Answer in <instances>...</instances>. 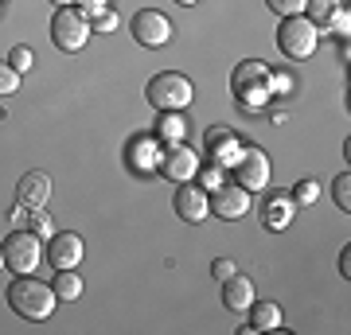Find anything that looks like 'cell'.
Segmentation results:
<instances>
[{"instance_id":"cell-1","label":"cell","mask_w":351,"mask_h":335,"mask_svg":"<svg viewBox=\"0 0 351 335\" xmlns=\"http://www.w3.org/2000/svg\"><path fill=\"white\" fill-rule=\"evenodd\" d=\"M269 66L262 59H246L234 66V75H230V90H234V101H239V110L246 113H258L269 106L274 98V86H269Z\"/></svg>"},{"instance_id":"cell-2","label":"cell","mask_w":351,"mask_h":335,"mask_svg":"<svg viewBox=\"0 0 351 335\" xmlns=\"http://www.w3.org/2000/svg\"><path fill=\"white\" fill-rule=\"evenodd\" d=\"M55 304H59L55 288L36 281V273H16V281L8 285V308L20 320H47Z\"/></svg>"},{"instance_id":"cell-3","label":"cell","mask_w":351,"mask_h":335,"mask_svg":"<svg viewBox=\"0 0 351 335\" xmlns=\"http://www.w3.org/2000/svg\"><path fill=\"white\" fill-rule=\"evenodd\" d=\"M145 98H149L160 113L164 110H188L191 98H195V86H191V78L180 75V71H160V75L149 78Z\"/></svg>"},{"instance_id":"cell-4","label":"cell","mask_w":351,"mask_h":335,"mask_svg":"<svg viewBox=\"0 0 351 335\" xmlns=\"http://www.w3.org/2000/svg\"><path fill=\"white\" fill-rule=\"evenodd\" d=\"M316 43H320V27L308 20V16H281V27H277V47L285 59H313Z\"/></svg>"},{"instance_id":"cell-5","label":"cell","mask_w":351,"mask_h":335,"mask_svg":"<svg viewBox=\"0 0 351 335\" xmlns=\"http://www.w3.org/2000/svg\"><path fill=\"white\" fill-rule=\"evenodd\" d=\"M90 32H94V24L78 12L75 4L55 8V20H51V43H55L59 51H66V55L82 51L86 47V39H90Z\"/></svg>"},{"instance_id":"cell-6","label":"cell","mask_w":351,"mask_h":335,"mask_svg":"<svg viewBox=\"0 0 351 335\" xmlns=\"http://www.w3.org/2000/svg\"><path fill=\"white\" fill-rule=\"evenodd\" d=\"M0 246H4V269L12 273H36L43 261V242L36 230H12Z\"/></svg>"},{"instance_id":"cell-7","label":"cell","mask_w":351,"mask_h":335,"mask_svg":"<svg viewBox=\"0 0 351 335\" xmlns=\"http://www.w3.org/2000/svg\"><path fill=\"white\" fill-rule=\"evenodd\" d=\"M129 32H133V39H137L141 47H164L168 39H172V20L164 12H156V8H141L133 20H129Z\"/></svg>"},{"instance_id":"cell-8","label":"cell","mask_w":351,"mask_h":335,"mask_svg":"<svg viewBox=\"0 0 351 335\" xmlns=\"http://www.w3.org/2000/svg\"><path fill=\"white\" fill-rule=\"evenodd\" d=\"M234 184H242L246 191H262L265 184H269V156H265L262 149H242L239 164H234Z\"/></svg>"},{"instance_id":"cell-9","label":"cell","mask_w":351,"mask_h":335,"mask_svg":"<svg viewBox=\"0 0 351 335\" xmlns=\"http://www.w3.org/2000/svg\"><path fill=\"white\" fill-rule=\"evenodd\" d=\"M195 172H199V156L180 140V145H168L160 156V175L164 179H172V184H188V179H195Z\"/></svg>"},{"instance_id":"cell-10","label":"cell","mask_w":351,"mask_h":335,"mask_svg":"<svg viewBox=\"0 0 351 335\" xmlns=\"http://www.w3.org/2000/svg\"><path fill=\"white\" fill-rule=\"evenodd\" d=\"M176 214L184 219V223H203L207 214H211V195H207V187L199 184H180L176 187V199H172Z\"/></svg>"},{"instance_id":"cell-11","label":"cell","mask_w":351,"mask_h":335,"mask_svg":"<svg viewBox=\"0 0 351 335\" xmlns=\"http://www.w3.org/2000/svg\"><path fill=\"white\" fill-rule=\"evenodd\" d=\"M211 211L219 214V219H226V223H239V219H246V214H250V191H246L242 184L215 187Z\"/></svg>"},{"instance_id":"cell-12","label":"cell","mask_w":351,"mask_h":335,"mask_svg":"<svg viewBox=\"0 0 351 335\" xmlns=\"http://www.w3.org/2000/svg\"><path fill=\"white\" fill-rule=\"evenodd\" d=\"M82 238L71 234V230H63V234H51L47 238V249H43V258L55 265V269H75L78 261H82Z\"/></svg>"},{"instance_id":"cell-13","label":"cell","mask_w":351,"mask_h":335,"mask_svg":"<svg viewBox=\"0 0 351 335\" xmlns=\"http://www.w3.org/2000/svg\"><path fill=\"white\" fill-rule=\"evenodd\" d=\"M242 149H246V145H242L230 129H211V133H207V152H211V164H219V168H234Z\"/></svg>"},{"instance_id":"cell-14","label":"cell","mask_w":351,"mask_h":335,"mask_svg":"<svg viewBox=\"0 0 351 335\" xmlns=\"http://www.w3.org/2000/svg\"><path fill=\"white\" fill-rule=\"evenodd\" d=\"M16 199H20V207H43L51 199V175L47 172H24L20 175V184H16Z\"/></svg>"},{"instance_id":"cell-15","label":"cell","mask_w":351,"mask_h":335,"mask_svg":"<svg viewBox=\"0 0 351 335\" xmlns=\"http://www.w3.org/2000/svg\"><path fill=\"white\" fill-rule=\"evenodd\" d=\"M250 304H254V281L250 277H242V273L226 277L223 281V308L226 312H246Z\"/></svg>"},{"instance_id":"cell-16","label":"cell","mask_w":351,"mask_h":335,"mask_svg":"<svg viewBox=\"0 0 351 335\" xmlns=\"http://www.w3.org/2000/svg\"><path fill=\"white\" fill-rule=\"evenodd\" d=\"M250 332H274V327H281V304H274V300H254L250 308Z\"/></svg>"},{"instance_id":"cell-17","label":"cell","mask_w":351,"mask_h":335,"mask_svg":"<svg viewBox=\"0 0 351 335\" xmlns=\"http://www.w3.org/2000/svg\"><path fill=\"white\" fill-rule=\"evenodd\" d=\"M156 140H164V145L188 140V117H184L180 110H164V117L156 121Z\"/></svg>"},{"instance_id":"cell-18","label":"cell","mask_w":351,"mask_h":335,"mask_svg":"<svg viewBox=\"0 0 351 335\" xmlns=\"http://www.w3.org/2000/svg\"><path fill=\"white\" fill-rule=\"evenodd\" d=\"M51 281H55V297L63 300V304H71V300H78L82 297V277L75 273V269H55V277H51Z\"/></svg>"},{"instance_id":"cell-19","label":"cell","mask_w":351,"mask_h":335,"mask_svg":"<svg viewBox=\"0 0 351 335\" xmlns=\"http://www.w3.org/2000/svg\"><path fill=\"white\" fill-rule=\"evenodd\" d=\"M293 223V199H269L265 203V230H285Z\"/></svg>"},{"instance_id":"cell-20","label":"cell","mask_w":351,"mask_h":335,"mask_svg":"<svg viewBox=\"0 0 351 335\" xmlns=\"http://www.w3.org/2000/svg\"><path fill=\"white\" fill-rule=\"evenodd\" d=\"M339 8H343V0H308V4H304V12H308V20H313L316 27L328 24Z\"/></svg>"},{"instance_id":"cell-21","label":"cell","mask_w":351,"mask_h":335,"mask_svg":"<svg viewBox=\"0 0 351 335\" xmlns=\"http://www.w3.org/2000/svg\"><path fill=\"white\" fill-rule=\"evenodd\" d=\"M20 94V71L8 59H0V98H12Z\"/></svg>"},{"instance_id":"cell-22","label":"cell","mask_w":351,"mask_h":335,"mask_svg":"<svg viewBox=\"0 0 351 335\" xmlns=\"http://www.w3.org/2000/svg\"><path fill=\"white\" fill-rule=\"evenodd\" d=\"M316 195H320V184H316V179H301V184L293 187V203H304V207H313Z\"/></svg>"},{"instance_id":"cell-23","label":"cell","mask_w":351,"mask_h":335,"mask_svg":"<svg viewBox=\"0 0 351 335\" xmlns=\"http://www.w3.org/2000/svg\"><path fill=\"white\" fill-rule=\"evenodd\" d=\"M332 195H336V203L343 207V211H351V175H348V172H339V175H336V184H332Z\"/></svg>"},{"instance_id":"cell-24","label":"cell","mask_w":351,"mask_h":335,"mask_svg":"<svg viewBox=\"0 0 351 335\" xmlns=\"http://www.w3.org/2000/svg\"><path fill=\"white\" fill-rule=\"evenodd\" d=\"M8 62H12V66L20 71V75H24V71H32V62H36V51L20 43V47H12V51H8Z\"/></svg>"},{"instance_id":"cell-25","label":"cell","mask_w":351,"mask_h":335,"mask_svg":"<svg viewBox=\"0 0 351 335\" xmlns=\"http://www.w3.org/2000/svg\"><path fill=\"white\" fill-rule=\"evenodd\" d=\"M27 223H32V230H36L39 238H51V234H55V226H51V219L43 214V207H32V211H27Z\"/></svg>"},{"instance_id":"cell-26","label":"cell","mask_w":351,"mask_h":335,"mask_svg":"<svg viewBox=\"0 0 351 335\" xmlns=\"http://www.w3.org/2000/svg\"><path fill=\"white\" fill-rule=\"evenodd\" d=\"M265 4H269V12H277V16H301L308 0H265Z\"/></svg>"},{"instance_id":"cell-27","label":"cell","mask_w":351,"mask_h":335,"mask_svg":"<svg viewBox=\"0 0 351 335\" xmlns=\"http://www.w3.org/2000/svg\"><path fill=\"white\" fill-rule=\"evenodd\" d=\"M195 175H199V187H211V191L226 184V179H223V168H219V164H211V168H199Z\"/></svg>"},{"instance_id":"cell-28","label":"cell","mask_w":351,"mask_h":335,"mask_svg":"<svg viewBox=\"0 0 351 335\" xmlns=\"http://www.w3.org/2000/svg\"><path fill=\"white\" fill-rule=\"evenodd\" d=\"M234 273H239V265H234L230 258H215L211 261V277L215 281H226V277H234Z\"/></svg>"},{"instance_id":"cell-29","label":"cell","mask_w":351,"mask_h":335,"mask_svg":"<svg viewBox=\"0 0 351 335\" xmlns=\"http://www.w3.org/2000/svg\"><path fill=\"white\" fill-rule=\"evenodd\" d=\"M75 8L86 16V20H94V16H101L106 8H110V0H75Z\"/></svg>"},{"instance_id":"cell-30","label":"cell","mask_w":351,"mask_h":335,"mask_svg":"<svg viewBox=\"0 0 351 335\" xmlns=\"http://www.w3.org/2000/svg\"><path fill=\"white\" fill-rule=\"evenodd\" d=\"M328 32H336V36H343V39H348V27H351V16H348V8H339V12L336 16H332V20H328Z\"/></svg>"},{"instance_id":"cell-31","label":"cell","mask_w":351,"mask_h":335,"mask_svg":"<svg viewBox=\"0 0 351 335\" xmlns=\"http://www.w3.org/2000/svg\"><path fill=\"white\" fill-rule=\"evenodd\" d=\"M90 24H94V32H117V24H121V20H117V12H110V8H106V12L94 16Z\"/></svg>"},{"instance_id":"cell-32","label":"cell","mask_w":351,"mask_h":335,"mask_svg":"<svg viewBox=\"0 0 351 335\" xmlns=\"http://www.w3.org/2000/svg\"><path fill=\"white\" fill-rule=\"evenodd\" d=\"M339 273H343V277L351 273V253H348V246H343V253H339Z\"/></svg>"},{"instance_id":"cell-33","label":"cell","mask_w":351,"mask_h":335,"mask_svg":"<svg viewBox=\"0 0 351 335\" xmlns=\"http://www.w3.org/2000/svg\"><path fill=\"white\" fill-rule=\"evenodd\" d=\"M51 4H55V8H66V4H75V0H51Z\"/></svg>"},{"instance_id":"cell-34","label":"cell","mask_w":351,"mask_h":335,"mask_svg":"<svg viewBox=\"0 0 351 335\" xmlns=\"http://www.w3.org/2000/svg\"><path fill=\"white\" fill-rule=\"evenodd\" d=\"M176 4H184V8H191V4H199V0H176Z\"/></svg>"},{"instance_id":"cell-35","label":"cell","mask_w":351,"mask_h":335,"mask_svg":"<svg viewBox=\"0 0 351 335\" xmlns=\"http://www.w3.org/2000/svg\"><path fill=\"white\" fill-rule=\"evenodd\" d=\"M0 269H4V246H0Z\"/></svg>"}]
</instances>
